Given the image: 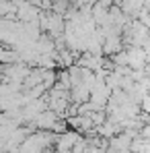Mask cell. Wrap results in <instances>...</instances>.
<instances>
[{
  "label": "cell",
  "instance_id": "obj_2",
  "mask_svg": "<svg viewBox=\"0 0 150 153\" xmlns=\"http://www.w3.org/2000/svg\"><path fill=\"white\" fill-rule=\"evenodd\" d=\"M109 95H111V89H109L103 81H97L95 87H93L91 93H89V102L95 103L97 108H105V103L109 102Z\"/></svg>",
  "mask_w": 150,
  "mask_h": 153
},
{
  "label": "cell",
  "instance_id": "obj_4",
  "mask_svg": "<svg viewBox=\"0 0 150 153\" xmlns=\"http://www.w3.org/2000/svg\"><path fill=\"white\" fill-rule=\"evenodd\" d=\"M19 60H21V58H19V52L15 50V48L0 44V64H2V66L15 64V62H19Z\"/></svg>",
  "mask_w": 150,
  "mask_h": 153
},
{
  "label": "cell",
  "instance_id": "obj_1",
  "mask_svg": "<svg viewBox=\"0 0 150 153\" xmlns=\"http://www.w3.org/2000/svg\"><path fill=\"white\" fill-rule=\"evenodd\" d=\"M58 120H60V118H58V114L45 108L43 112H39V114L31 120V124H33V128H35V130H51V128H53V124H56Z\"/></svg>",
  "mask_w": 150,
  "mask_h": 153
},
{
  "label": "cell",
  "instance_id": "obj_5",
  "mask_svg": "<svg viewBox=\"0 0 150 153\" xmlns=\"http://www.w3.org/2000/svg\"><path fill=\"white\" fill-rule=\"evenodd\" d=\"M6 120H8V118H6V114H4V112H2V110H0V126H2V124H4V122H6Z\"/></svg>",
  "mask_w": 150,
  "mask_h": 153
},
{
  "label": "cell",
  "instance_id": "obj_6",
  "mask_svg": "<svg viewBox=\"0 0 150 153\" xmlns=\"http://www.w3.org/2000/svg\"><path fill=\"white\" fill-rule=\"evenodd\" d=\"M0 19H2V17H0Z\"/></svg>",
  "mask_w": 150,
  "mask_h": 153
},
{
  "label": "cell",
  "instance_id": "obj_3",
  "mask_svg": "<svg viewBox=\"0 0 150 153\" xmlns=\"http://www.w3.org/2000/svg\"><path fill=\"white\" fill-rule=\"evenodd\" d=\"M119 50H124L121 35H107V37H103V56L111 58L115 52H119Z\"/></svg>",
  "mask_w": 150,
  "mask_h": 153
}]
</instances>
